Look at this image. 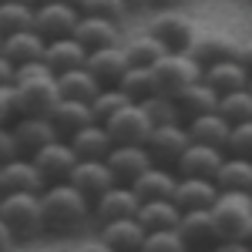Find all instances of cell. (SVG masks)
Instances as JSON below:
<instances>
[{
    "label": "cell",
    "mask_w": 252,
    "mask_h": 252,
    "mask_svg": "<svg viewBox=\"0 0 252 252\" xmlns=\"http://www.w3.org/2000/svg\"><path fill=\"white\" fill-rule=\"evenodd\" d=\"M47 189L40 168L34 165V158H14L7 165H0V192L14 195V192H27V195H40Z\"/></svg>",
    "instance_id": "cell-14"
},
{
    "label": "cell",
    "mask_w": 252,
    "mask_h": 252,
    "mask_svg": "<svg viewBox=\"0 0 252 252\" xmlns=\"http://www.w3.org/2000/svg\"><path fill=\"white\" fill-rule=\"evenodd\" d=\"M78 152L71 148V141L67 138H58V141H51L47 148H40L37 155H34V165L40 168L44 175V182L47 185H58V182H67L71 172L78 168Z\"/></svg>",
    "instance_id": "cell-9"
},
{
    "label": "cell",
    "mask_w": 252,
    "mask_h": 252,
    "mask_svg": "<svg viewBox=\"0 0 252 252\" xmlns=\"http://www.w3.org/2000/svg\"><path fill=\"white\" fill-rule=\"evenodd\" d=\"M81 14H88V17H104V20H121L128 17V10H131V0H81L78 7Z\"/></svg>",
    "instance_id": "cell-40"
},
{
    "label": "cell",
    "mask_w": 252,
    "mask_h": 252,
    "mask_svg": "<svg viewBox=\"0 0 252 252\" xmlns=\"http://www.w3.org/2000/svg\"><path fill=\"white\" fill-rule=\"evenodd\" d=\"M239 44H242V40L232 37V34H225V31H198V37H195L189 54L205 67V64H215V61L235 58V54H239Z\"/></svg>",
    "instance_id": "cell-21"
},
{
    "label": "cell",
    "mask_w": 252,
    "mask_h": 252,
    "mask_svg": "<svg viewBox=\"0 0 252 252\" xmlns=\"http://www.w3.org/2000/svg\"><path fill=\"white\" fill-rule=\"evenodd\" d=\"M225 155L252 158V121L232 125V131H229V141H225Z\"/></svg>",
    "instance_id": "cell-42"
},
{
    "label": "cell",
    "mask_w": 252,
    "mask_h": 252,
    "mask_svg": "<svg viewBox=\"0 0 252 252\" xmlns=\"http://www.w3.org/2000/svg\"><path fill=\"white\" fill-rule=\"evenodd\" d=\"M178 232H182V239H185L189 252H209L212 246L222 242L219 225H215V219H212V209H192V212H182Z\"/></svg>",
    "instance_id": "cell-13"
},
{
    "label": "cell",
    "mask_w": 252,
    "mask_h": 252,
    "mask_svg": "<svg viewBox=\"0 0 252 252\" xmlns=\"http://www.w3.org/2000/svg\"><path fill=\"white\" fill-rule=\"evenodd\" d=\"M74 37L88 47V51H101V47H115L125 44L121 40V24L118 20H104V17H88L81 14L78 27H74Z\"/></svg>",
    "instance_id": "cell-23"
},
{
    "label": "cell",
    "mask_w": 252,
    "mask_h": 252,
    "mask_svg": "<svg viewBox=\"0 0 252 252\" xmlns=\"http://www.w3.org/2000/svg\"><path fill=\"white\" fill-rule=\"evenodd\" d=\"M219 182L215 178H189V175H178V185H175L172 202L182 212H192V209H212L215 198H219Z\"/></svg>",
    "instance_id": "cell-16"
},
{
    "label": "cell",
    "mask_w": 252,
    "mask_h": 252,
    "mask_svg": "<svg viewBox=\"0 0 252 252\" xmlns=\"http://www.w3.org/2000/svg\"><path fill=\"white\" fill-rule=\"evenodd\" d=\"M97 235L111 246L115 252H141L145 246V229L138 219H121V222H108V225H97Z\"/></svg>",
    "instance_id": "cell-27"
},
{
    "label": "cell",
    "mask_w": 252,
    "mask_h": 252,
    "mask_svg": "<svg viewBox=\"0 0 252 252\" xmlns=\"http://www.w3.org/2000/svg\"><path fill=\"white\" fill-rule=\"evenodd\" d=\"M249 91H252V74H249Z\"/></svg>",
    "instance_id": "cell-53"
},
{
    "label": "cell",
    "mask_w": 252,
    "mask_h": 252,
    "mask_svg": "<svg viewBox=\"0 0 252 252\" xmlns=\"http://www.w3.org/2000/svg\"><path fill=\"white\" fill-rule=\"evenodd\" d=\"M202 81L209 88H215L219 94H232V91L249 88V71L239 64V58H225V61H215V64H205Z\"/></svg>",
    "instance_id": "cell-24"
},
{
    "label": "cell",
    "mask_w": 252,
    "mask_h": 252,
    "mask_svg": "<svg viewBox=\"0 0 252 252\" xmlns=\"http://www.w3.org/2000/svg\"><path fill=\"white\" fill-rule=\"evenodd\" d=\"M118 88L131 97V101H138V104H141V101H148L152 94H158L155 71H152V67H128V74L118 81Z\"/></svg>",
    "instance_id": "cell-35"
},
{
    "label": "cell",
    "mask_w": 252,
    "mask_h": 252,
    "mask_svg": "<svg viewBox=\"0 0 252 252\" xmlns=\"http://www.w3.org/2000/svg\"><path fill=\"white\" fill-rule=\"evenodd\" d=\"M78 20H81V10L78 7H67V3H37L34 7V31L44 40L71 37Z\"/></svg>",
    "instance_id": "cell-11"
},
{
    "label": "cell",
    "mask_w": 252,
    "mask_h": 252,
    "mask_svg": "<svg viewBox=\"0 0 252 252\" xmlns=\"http://www.w3.org/2000/svg\"><path fill=\"white\" fill-rule=\"evenodd\" d=\"M235 58H239V64H242V67L252 74V37L239 44V54H235Z\"/></svg>",
    "instance_id": "cell-48"
},
{
    "label": "cell",
    "mask_w": 252,
    "mask_h": 252,
    "mask_svg": "<svg viewBox=\"0 0 252 252\" xmlns=\"http://www.w3.org/2000/svg\"><path fill=\"white\" fill-rule=\"evenodd\" d=\"M215 182H219L222 192H252V158L225 155Z\"/></svg>",
    "instance_id": "cell-32"
},
{
    "label": "cell",
    "mask_w": 252,
    "mask_h": 252,
    "mask_svg": "<svg viewBox=\"0 0 252 252\" xmlns=\"http://www.w3.org/2000/svg\"><path fill=\"white\" fill-rule=\"evenodd\" d=\"M141 108L148 111L152 125H185V111L175 97H165V94H152L148 101H141Z\"/></svg>",
    "instance_id": "cell-37"
},
{
    "label": "cell",
    "mask_w": 252,
    "mask_h": 252,
    "mask_svg": "<svg viewBox=\"0 0 252 252\" xmlns=\"http://www.w3.org/2000/svg\"><path fill=\"white\" fill-rule=\"evenodd\" d=\"M88 47L81 44L74 34L71 37H58L47 40V51H44V64L54 71V74H64V71H78V67H88Z\"/></svg>",
    "instance_id": "cell-19"
},
{
    "label": "cell",
    "mask_w": 252,
    "mask_h": 252,
    "mask_svg": "<svg viewBox=\"0 0 252 252\" xmlns=\"http://www.w3.org/2000/svg\"><path fill=\"white\" fill-rule=\"evenodd\" d=\"M40 209H44V229L47 235H71L91 219V198L81 195L71 182L47 185L40 192Z\"/></svg>",
    "instance_id": "cell-2"
},
{
    "label": "cell",
    "mask_w": 252,
    "mask_h": 252,
    "mask_svg": "<svg viewBox=\"0 0 252 252\" xmlns=\"http://www.w3.org/2000/svg\"><path fill=\"white\" fill-rule=\"evenodd\" d=\"M212 219L222 239H242L252 219V192H219L212 205Z\"/></svg>",
    "instance_id": "cell-5"
},
{
    "label": "cell",
    "mask_w": 252,
    "mask_h": 252,
    "mask_svg": "<svg viewBox=\"0 0 252 252\" xmlns=\"http://www.w3.org/2000/svg\"><path fill=\"white\" fill-rule=\"evenodd\" d=\"M67 182H71L81 195H88L91 202L101 198L108 189H115V185H118L115 175H111V168H108V161H78V168L71 172Z\"/></svg>",
    "instance_id": "cell-22"
},
{
    "label": "cell",
    "mask_w": 252,
    "mask_h": 252,
    "mask_svg": "<svg viewBox=\"0 0 252 252\" xmlns=\"http://www.w3.org/2000/svg\"><path fill=\"white\" fill-rule=\"evenodd\" d=\"M58 88H61V97H71V101H94L101 94V81L88 71V67H78V71H64L58 74Z\"/></svg>",
    "instance_id": "cell-31"
},
{
    "label": "cell",
    "mask_w": 252,
    "mask_h": 252,
    "mask_svg": "<svg viewBox=\"0 0 252 252\" xmlns=\"http://www.w3.org/2000/svg\"><path fill=\"white\" fill-rule=\"evenodd\" d=\"M104 161H108V168H111L118 185H135L138 178L155 165L145 145H115Z\"/></svg>",
    "instance_id": "cell-12"
},
{
    "label": "cell",
    "mask_w": 252,
    "mask_h": 252,
    "mask_svg": "<svg viewBox=\"0 0 252 252\" xmlns=\"http://www.w3.org/2000/svg\"><path fill=\"white\" fill-rule=\"evenodd\" d=\"M14 158H20V145H17V138H14V128L3 125L0 128V165H7Z\"/></svg>",
    "instance_id": "cell-43"
},
{
    "label": "cell",
    "mask_w": 252,
    "mask_h": 252,
    "mask_svg": "<svg viewBox=\"0 0 252 252\" xmlns=\"http://www.w3.org/2000/svg\"><path fill=\"white\" fill-rule=\"evenodd\" d=\"M219 115L225 118L229 125L252 121V91L242 88V91H232V94H222V101H219Z\"/></svg>",
    "instance_id": "cell-38"
},
{
    "label": "cell",
    "mask_w": 252,
    "mask_h": 252,
    "mask_svg": "<svg viewBox=\"0 0 252 252\" xmlns=\"http://www.w3.org/2000/svg\"><path fill=\"white\" fill-rule=\"evenodd\" d=\"M14 78H17V64L0 54V88H14Z\"/></svg>",
    "instance_id": "cell-45"
},
{
    "label": "cell",
    "mask_w": 252,
    "mask_h": 252,
    "mask_svg": "<svg viewBox=\"0 0 252 252\" xmlns=\"http://www.w3.org/2000/svg\"><path fill=\"white\" fill-rule=\"evenodd\" d=\"M209 252H252L249 242H242V239H222L219 246H212Z\"/></svg>",
    "instance_id": "cell-46"
},
{
    "label": "cell",
    "mask_w": 252,
    "mask_h": 252,
    "mask_svg": "<svg viewBox=\"0 0 252 252\" xmlns=\"http://www.w3.org/2000/svg\"><path fill=\"white\" fill-rule=\"evenodd\" d=\"M0 219L7 222V229L14 232L17 242L37 239L44 235V209H40V195H27V192H14L0 198Z\"/></svg>",
    "instance_id": "cell-4"
},
{
    "label": "cell",
    "mask_w": 252,
    "mask_h": 252,
    "mask_svg": "<svg viewBox=\"0 0 252 252\" xmlns=\"http://www.w3.org/2000/svg\"><path fill=\"white\" fill-rule=\"evenodd\" d=\"M14 118H17V111H14V94H10V88H0V128L3 125H14Z\"/></svg>",
    "instance_id": "cell-44"
},
{
    "label": "cell",
    "mask_w": 252,
    "mask_h": 252,
    "mask_svg": "<svg viewBox=\"0 0 252 252\" xmlns=\"http://www.w3.org/2000/svg\"><path fill=\"white\" fill-rule=\"evenodd\" d=\"M138 222H141L145 232L178 229V222H182V209L175 205L172 198H161V202H141V209H138Z\"/></svg>",
    "instance_id": "cell-30"
},
{
    "label": "cell",
    "mask_w": 252,
    "mask_h": 252,
    "mask_svg": "<svg viewBox=\"0 0 252 252\" xmlns=\"http://www.w3.org/2000/svg\"><path fill=\"white\" fill-rule=\"evenodd\" d=\"M128 104H131V97L115 84V88H101V94L91 101V111H94V118L104 125V121H111L121 108H128Z\"/></svg>",
    "instance_id": "cell-39"
},
{
    "label": "cell",
    "mask_w": 252,
    "mask_h": 252,
    "mask_svg": "<svg viewBox=\"0 0 252 252\" xmlns=\"http://www.w3.org/2000/svg\"><path fill=\"white\" fill-rule=\"evenodd\" d=\"M74 252H115V249H111V246H108V242H104L101 235H94V239H88V242H81V246H78Z\"/></svg>",
    "instance_id": "cell-47"
},
{
    "label": "cell",
    "mask_w": 252,
    "mask_h": 252,
    "mask_svg": "<svg viewBox=\"0 0 252 252\" xmlns=\"http://www.w3.org/2000/svg\"><path fill=\"white\" fill-rule=\"evenodd\" d=\"M145 31L155 34L165 44V51H192L195 37H198L195 20L189 14H182V10H161V14H155Z\"/></svg>",
    "instance_id": "cell-6"
},
{
    "label": "cell",
    "mask_w": 252,
    "mask_h": 252,
    "mask_svg": "<svg viewBox=\"0 0 252 252\" xmlns=\"http://www.w3.org/2000/svg\"><path fill=\"white\" fill-rule=\"evenodd\" d=\"M185 128H189L192 141H198V145H212V148H222V152H225V141H229V131H232V125L219 115V111L189 118Z\"/></svg>",
    "instance_id": "cell-29"
},
{
    "label": "cell",
    "mask_w": 252,
    "mask_h": 252,
    "mask_svg": "<svg viewBox=\"0 0 252 252\" xmlns=\"http://www.w3.org/2000/svg\"><path fill=\"white\" fill-rule=\"evenodd\" d=\"M40 3H67V7H81V0H40Z\"/></svg>",
    "instance_id": "cell-50"
},
{
    "label": "cell",
    "mask_w": 252,
    "mask_h": 252,
    "mask_svg": "<svg viewBox=\"0 0 252 252\" xmlns=\"http://www.w3.org/2000/svg\"><path fill=\"white\" fill-rule=\"evenodd\" d=\"M155 88H158V94H165V97H178L185 94L192 84H198L202 81V64L189 54V51H168L165 58L158 61L155 67Z\"/></svg>",
    "instance_id": "cell-3"
},
{
    "label": "cell",
    "mask_w": 252,
    "mask_h": 252,
    "mask_svg": "<svg viewBox=\"0 0 252 252\" xmlns=\"http://www.w3.org/2000/svg\"><path fill=\"white\" fill-rule=\"evenodd\" d=\"M135 3H141V0H131V7H135Z\"/></svg>",
    "instance_id": "cell-54"
},
{
    "label": "cell",
    "mask_w": 252,
    "mask_h": 252,
    "mask_svg": "<svg viewBox=\"0 0 252 252\" xmlns=\"http://www.w3.org/2000/svg\"><path fill=\"white\" fill-rule=\"evenodd\" d=\"M7 252H17V249H7Z\"/></svg>",
    "instance_id": "cell-56"
},
{
    "label": "cell",
    "mask_w": 252,
    "mask_h": 252,
    "mask_svg": "<svg viewBox=\"0 0 252 252\" xmlns=\"http://www.w3.org/2000/svg\"><path fill=\"white\" fill-rule=\"evenodd\" d=\"M219 101H222V94H219L215 88H209L205 81L192 84L185 94L178 97V104H182V111H185V121H189V118H198V115H212V111H219Z\"/></svg>",
    "instance_id": "cell-34"
},
{
    "label": "cell",
    "mask_w": 252,
    "mask_h": 252,
    "mask_svg": "<svg viewBox=\"0 0 252 252\" xmlns=\"http://www.w3.org/2000/svg\"><path fill=\"white\" fill-rule=\"evenodd\" d=\"M128 67H131V61L125 54V44L101 47V51H91V54H88V71H91L104 88H115L118 81L128 74Z\"/></svg>",
    "instance_id": "cell-18"
},
{
    "label": "cell",
    "mask_w": 252,
    "mask_h": 252,
    "mask_svg": "<svg viewBox=\"0 0 252 252\" xmlns=\"http://www.w3.org/2000/svg\"><path fill=\"white\" fill-rule=\"evenodd\" d=\"M242 242H249V246H252V219H249V225H246V232H242Z\"/></svg>",
    "instance_id": "cell-51"
},
{
    "label": "cell",
    "mask_w": 252,
    "mask_h": 252,
    "mask_svg": "<svg viewBox=\"0 0 252 252\" xmlns=\"http://www.w3.org/2000/svg\"><path fill=\"white\" fill-rule=\"evenodd\" d=\"M17 246V239H14V232L7 229V222L0 219V252H7V249H14Z\"/></svg>",
    "instance_id": "cell-49"
},
{
    "label": "cell",
    "mask_w": 252,
    "mask_h": 252,
    "mask_svg": "<svg viewBox=\"0 0 252 252\" xmlns=\"http://www.w3.org/2000/svg\"><path fill=\"white\" fill-rule=\"evenodd\" d=\"M125 54H128V61H131V67H155L168 51H165V44H161L155 34L141 31V34L125 40Z\"/></svg>",
    "instance_id": "cell-33"
},
{
    "label": "cell",
    "mask_w": 252,
    "mask_h": 252,
    "mask_svg": "<svg viewBox=\"0 0 252 252\" xmlns=\"http://www.w3.org/2000/svg\"><path fill=\"white\" fill-rule=\"evenodd\" d=\"M7 3H24V7H37L40 0H7Z\"/></svg>",
    "instance_id": "cell-52"
},
{
    "label": "cell",
    "mask_w": 252,
    "mask_h": 252,
    "mask_svg": "<svg viewBox=\"0 0 252 252\" xmlns=\"http://www.w3.org/2000/svg\"><path fill=\"white\" fill-rule=\"evenodd\" d=\"M175 185H178V172H175V168L152 165L131 189H135V195L141 202H161V198H172L175 195Z\"/></svg>",
    "instance_id": "cell-26"
},
{
    "label": "cell",
    "mask_w": 252,
    "mask_h": 252,
    "mask_svg": "<svg viewBox=\"0 0 252 252\" xmlns=\"http://www.w3.org/2000/svg\"><path fill=\"white\" fill-rule=\"evenodd\" d=\"M0 47H3V37H0Z\"/></svg>",
    "instance_id": "cell-55"
},
{
    "label": "cell",
    "mask_w": 252,
    "mask_h": 252,
    "mask_svg": "<svg viewBox=\"0 0 252 252\" xmlns=\"http://www.w3.org/2000/svg\"><path fill=\"white\" fill-rule=\"evenodd\" d=\"M67 141L78 152L81 161H104L115 148V138L108 131V125H101V121H91L88 128H81L78 135H71Z\"/></svg>",
    "instance_id": "cell-20"
},
{
    "label": "cell",
    "mask_w": 252,
    "mask_h": 252,
    "mask_svg": "<svg viewBox=\"0 0 252 252\" xmlns=\"http://www.w3.org/2000/svg\"><path fill=\"white\" fill-rule=\"evenodd\" d=\"M141 252H189L185 239L178 229H161V232H148Z\"/></svg>",
    "instance_id": "cell-41"
},
{
    "label": "cell",
    "mask_w": 252,
    "mask_h": 252,
    "mask_svg": "<svg viewBox=\"0 0 252 252\" xmlns=\"http://www.w3.org/2000/svg\"><path fill=\"white\" fill-rule=\"evenodd\" d=\"M189 145H192V135H189L185 125H155L148 141H145L152 161L155 165H165V168H175Z\"/></svg>",
    "instance_id": "cell-7"
},
{
    "label": "cell",
    "mask_w": 252,
    "mask_h": 252,
    "mask_svg": "<svg viewBox=\"0 0 252 252\" xmlns=\"http://www.w3.org/2000/svg\"><path fill=\"white\" fill-rule=\"evenodd\" d=\"M47 118L54 121V128H58V135H61V138L78 135L81 128H88L91 121H97L88 101H71V97H61L58 108H54V111H51Z\"/></svg>",
    "instance_id": "cell-25"
},
{
    "label": "cell",
    "mask_w": 252,
    "mask_h": 252,
    "mask_svg": "<svg viewBox=\"0 0 252 252\" xmlns=\"http://www.w3.org/2000/svg\"><path fill=\"white\" fill-rule=\"evenodd\" d=\"M222 161H225V152H222V148H212V145H198V141H192V145L185 148V155L178 158L175 172H178V175H189V178H215L219 168H222Z\"/></svg>",
    "instance_id": "cell-17"
},
{
    "label": "cell",
    "mask_w": 252,
    "mask_h": 252,
    "mask_svg": "<svg viewBox=\"0 0 252 252\" xmlns=\"http://www.w3.org/2000/svg\"><path fill=\"white\" fill-rule=\"evenodd\" d=\"M20 31H34V7L0 0V37H10Z\"/></svg>",
    "instance_id": "cell-36"
},
{
    "label": "cell",
    "mask_w": 252,
    "mask_h": 252,
    "mask_svg": "<svg viewBox=\"0 0 252 252\" xmlns=\"http://www.w3.org/2000/svg\"><path fill=\"white\" fill-rule=\"evenodd\" d=\"M0 198H3V192H0Z\"/></svg>",
    "instance_id": "cell-57"
},
{
    "label": "cell",
    "mask_w": 252,
    "mask_h": 252,
    "mask_svg": "<svg viewBox=\"0 0 252 252\" xmlns=\"http://www.w3.org/2000/svg\"><path fill=\"white\" fill-rule=\"evenodd\" d=\"M108 125V131H111V138H115V145H145L148 141V135H152V118H148V111L138 104V101H131L128 108H121L111 121H104Z\"/></svg>",
    "instance_id": "cell-10"
},
{
    "label": "cell",
    "mask_w": 252,
    "mask_h": 252,
    "mask_svg": "<svg viewBox=\"0 0 252 252\" xmlns=\"http://www.w3.org/2000/svg\"><path fill=\"white\" fill-rule=\"evenodd\" d=\"M44 51H47V40L40 37L37 31H20V34H10V37H3V47H0V54H3V58H10L17 67L34 64V61H44Z\"/></svg>",
    "instance_id": "cell-28"
},
{
    "label": "cell",
    "mask_w": 252,
    "mask_h": 252,
    "mask_svg": "<svg viewBox=\"0 0 252 252\" xmlns=\"http://www.w3.org/2000/svg\"><path fill=\"white\" fill-rule=\"evenodd\" d=\"M14 111L17 118H47L61 101V88H58V74L44 64H24L17 67V78H14Z\"/></svg>",
    "instance_id": "cell-1"
},
{
    "label": "cell",
    "mask_w": 252,
    "mask_h": 252,
    "mask_svg": "<svg viewBox=\"0 0 252 252\" xmlns=\"http://www.w3.org/2000/svg\"><path fill=\"white\" fill-rule=\"evenodd\" d=\"M141 198L135 195L131 185H115L108 192L91 202V222L94 225H108V222H121V219H138Z\"/></svg>",
    "instance_id": "cell-8"
},
{
    "label": "cell",
    "mask_w": 252,
    "mask_h": 252,
    "mask_svg": "<svg viewBox=\"0 0 252 252\" xmlns=\"http://www.w3.org/2000/svg\"><path fill=\"white\" fill-rule=\"evenodd\" d=\"M14 138L20 145V155L24 158H34L40 148H47L51 141H58V128L51 118H14Z\"/></svg>",
    "instance_id": "cell-15"
}]
</instances>
